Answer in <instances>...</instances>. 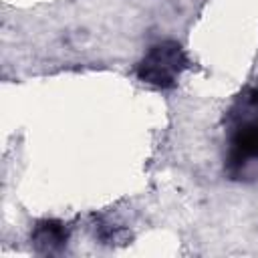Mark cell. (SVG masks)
<instances>
[{
    "instance_id": "cell-1",
    "label": "cell",
    "mask_w": 258,
    "mask_h": 258,
    "mask_svg": "<svg viewBox=\"0 0 258 258\" xmlns=\"http://www.w3.org/2000/svg\"><path fill=\"white\" fill-rule=\"evenodd\" d=\"M258 165V89H248L230 111L226 171L242 179Z\"/></svg>"
},
{
    "instance_id": "cell-2",
    "label": "cell",
    "mask_w": 258,
    "mask_h": 258,
    "mask_svg": "<svg viewBox=\"0 0 258 258\" xmlns=\"http://www.w3.org/2000/svg\"><path fill=\"white\" fill-rule=\"evenodd\" d=\"M187 67V58L183 48L173 42V40H163L153 44L145 56L139 60L135 75L139 81L159 87V89H169L175 85L179 79L181 71Z\"/></svg>"
},
{
    "instance_id": "cell-3",
    "label": "cell",
    "mask_w": 258,
    "mask_h": 258,
    "mask_svg": "<svg viewBox=\"0 0 258 258\" xmlns=\"http://www.w3.org/2000/svg\"><path fill=\"white\" fill-rule=\"evenodd\" d=\"M67 238H69V234H67L64 226H62L60 222H56V220H44V222H40V224L34 228V234H32L34 244H36L42 252H52V250H56L58 246L67 244Z\"/></svg>"
}]
</instances>
